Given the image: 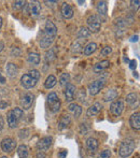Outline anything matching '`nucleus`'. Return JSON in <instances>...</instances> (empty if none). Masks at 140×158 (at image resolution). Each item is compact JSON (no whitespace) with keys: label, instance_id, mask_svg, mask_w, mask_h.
I'll list each match as a JSON object with an SVG mask.
<instances>
[{"label":"nucleus","instance_id":"1","mask_svg":"<svg viewBox=\"0 0 140 158\" xmlns=\"http://www.w3.org/2000/svg\"><path fill=\"white\" fill-rule=\"evenodd\" d=\"M57 35V27L52 21H46L44 25V29L42 32V37L40 39V46L41 48H49L54 42Z\"/></svg>","mask_w":140,"mask_h":158},{"label":"nucleus","instance_id":"2","mask_svg":"<svg viewBox=\"0 0 140 158\" xmlns=\"http://www.w3.org/2000/svg\"><path fill=\"white\" fill-rule=\"evenodd\" d=\"M40 79V72L38 70H30L28 73L22 75L21 77V85L23 86L25 89H30V88L35 87L36 84L38 83Z\"/></svg>","mask_w":140,"mask_h":158},{"label":"nucleus","instance_id":"3","mask_svg":"<svg viewBox=\"0 0 140 158\" xmlns=\"http://www.w3.org/2000/svg\"><path fill=\"white\" fill-rule=\"evenodd\" d=\"M24 116V111L21 108H14L10 110L6 115V122L10 128H16Z\"/></svg>","mask_w":140,"mask_h":158},{"label":"nucleus","instance_id":"4","mask_svg":"<svg viewBox=\"0 0 140 158\" xmlns=\"http://www.w3.org/2000/svg\"><path fill=\"white\" fill-rule=\"evenodd\" d=\"M135 148H136V142L132 138L125 139L121 143L119 148V155L121 158H127L134 153Z\"/></svg>","mask_w":140,"mask_h":158},{"label":"nucleus","instance_id":"5","mask_svg":"<svg viewBox=\"0 0 140 158\" xmlns=\"http://www.w3.org/2000/svg\"><path fill=\"white\" fill-rule=\"evenodd\" d=\"M46 103H48V108L49 110L52 113H57L61 110V100H59L58 96L56 93L52 92L48 95L46 97Z\"/></svg>","mask_w":140,"mask_h":158},{"label":"nucleus","instance_id":"6","mask_svg":"<svg viewBox=\"0 0 140 158\" xmlns=\"http://www.w3.org/2000/svg\"><path fill=\"white\" fill-rule=\"evenodd\" d=\"M86 24H87V29L90 30V32L97 33L101 28V19L98 17V15H90L86 19Z\"/></svg>","mask_w":140,"mask_h":158},{"label":"nucleus","instance_id":"7","mask_svg":"<svg viewBox=\"0 0 140 158\" xmlns=\"http://www.w3.org/2000/svg\"><path fill=\"white\" fill-rule=\"evenodd\" d=\"M105 86V79H99L96 81H93L92 83L88 84V94L95 96L97 95Z\"/></svg>","mask_w":140,"mask_h":158},{"label":"nucleus","instance_id":"8","mask_svg":"<svg viewBox=\"0 0 140 158\" xmlns=\"http://www.w3.org/2000/svg\"><path fill=\"white\" fill-rule=\"evenodd\" d=\"M0 148H1L2 152L11 153L12 151L15 150V148H16V141L10 137L4 138V139H2L1 143H0Z\"/></svg>","mask_w":140,"mask_h":158},{"label":"nucleus","instance_id":"9","mask_svg":"<svg viewBox=\"0 0 140 158\" xmlns=\"http://www.w3.org/2000/svg\"><path fill=\"white\" fill-rule=\"evenodd\" d=\"M53 144V138L52 137H44L42 139H40L37 142V150L39 152L45 153L46 151H49L51 148Z\"/></svg>","mask_w":140,"mask_h":158},{"label":"nucleus","instance_id":"10","mask_svg":"<svg viewBox=\"0 0 140 158\" xmlns=\"http://www.w3.org/2000/svg\"><path fill=\"white\" fill-rule=\"evenodd\" d=\"M124 111V102L122 100H114L110 104V112L114 116H121Z\"/></svg>","mask_w":140,"mask_h":158},{"label":"nucleus","instance_id":"11","mask_svg":"<svg viewBox=\"0 0 140 158\" xmlns=\"http://www.w3.org/2000/svg\"><path fill=\"white\" fill-rule=\"evenodd\" d=\"M35 101V95L32 93H26L21 99V106L22 110H29L32 108V103Z\"/></svg>","mask_w":140,"mask_h":158},{"label":"nucleus","instance_id":"12","mask_svg":"<svg viewBox=\"0 0 140 158\" xmlns=\"http://www.w3.org/2000/svg\"><path fill=\"white\" fill-rule=\"evenodd\" d=\"M85 145H86V150L88 151L90 154H94V153L97 152L98 150V146H99V143H98V140L96 138H88L85 142Z\"/></svg>","mask_w":140,"mask_h":158},{"label":"nucleus","instance_id":"13","mask_svg":"<svg viewBox=\"0 0 140 158\" xmlns=\"http://www.w3.org/2000/svg\"><path fill=\"white\" fill-rule=\"evenodd\" d=\"M75 86L73 84H67L66 85V88H65V92H64V95H65V99L67 102H71L73 99H74V96H75Z\"/></svg>","mask_w":140,"mask_h":158},{"label":"nucleus","instance_id":"14","mask_svg":"<svg viewBox=\"0 0 140 158\" xmlns=\"http://www.w3.org/2000/svg\"><path fill=\"white\" fill-rule=\"evenodd\" d=\"M28 13H29L32 16L37 17L41 13V4L38 1H32L28 4Z\"/></svg>","mask_w":140,"mask_h":158},{"label":"nucleus","instance_id":"15","mask_svg":"<svg viewBox=\"0 0 140 158\" xmlns=\"http://www.w3.org/2000/svg\"><path fill=\"white\" fill-rule=\"evenodd\" d=\"M62 15L66 19H70L73 17V9L67 2H64L62 4Z\"/></svg>","mask_w":140,"mask_h":158},{"label":"nucleus","instance_id":"16","mask_svg":"<svg viewBox=\"0 0 140 158\" xmlns=\"http://www.w3.org/2000/svg\"><path fill=\"white\" fill-rule=\"evenodd\" d=\"M101 109H103V106H101L100 102H95V103H93L92 106L87 109L86 115H87L88 117H93V116H95V115L98 114V113L101 111Z\"/></svg>","mask_w":140,"mask_h":158},{"label":"nucleus","instance_id":"17","mask_svg":"<svg viewBox=\"0 0 140 158\" xmlns=\"http://www.w3.org/2000/svg\"><path fill=\"white\" fill-rule=\"evenodd\" d=\"M129 125L134 130H139L140 129V113L138 111L133 113L132 116L129 117Z\"/></svg>","mask_w":140,"mask_h":158},{"label":"nucleus","instance_id":"18","mask_svg":"<svg viewBox=\"0 0 140 158\" xmlns=\"http://www.w3.org/2000/svg\"><path fill=\"white\" fill-rule=\"evenodd\" d=\"M97 13L99 15V19H101V17L106 19L107 13H108V6H107V1H99L97 4Z\"/></svg>","mask_w":140,"mask_h":158},{"label":"nucleus","instance_id":"19","mask_svg":"<svg viewBox=\"0 0 140 158\" xmlns=\"http://www.w3.org/2000/svg\"><path fill=\"white\" fill-rule=\"evenodd\" d=\"M68 110H69V112L73 115L74 118H79V117L81 116L82 108H81V106H79V104L70 103L69 106H68Z\"/></svg>","mask_w":140,"mask_h":158},{"label":"nucleus","instance_id":"20","mask_svg":"<svg viewBox=\"0 0 140 158\" xmlns=\"http://www.w3.org/2000/svg\"><path fill=\"white\" fill-rule=\"evenodd\" d=\"M71 124V117L70 115L68 114H65L61 117L58 122V129L59 130H64V129H67L69 125Z\"/></svg>","mask_w":140,"mask_h":158},{"label":"nucleus","instance_id":"21","mask_svg":"<svg viewBox=\"0 0 140 158\" xmlns=\"http://www.w3.org/2000/svg\"><path fill=\"white\" fill-rule=\"evenodd\" d=\"M6 71L8 77H15L17 75V73H19V67L13 63H9L6 67Z\"/></svg>","mask_w":140,"mask_h":158},{"label":"nucleus","instance_id":"22","mask_svg":"<svg viewBox=\"0 0 140 158\" xmlns=\"http://www.w3.org/2000/svg\"><path fill=\"white\" fill-rule=\"evenodd\" d=\"M125 27H126V22L123 19H119L115 23V31H117V35L121 37L122 35L125 31Z\"/></svg>","mask_w":140,"mask_h":158},{"label":"nucleus","instance_id":"23","mask_svg":"<svg viewBox=\"0 0 140 158\" xmlns=\"http://www.w3.org/2000/svg\"><path fill=\"white\" fill-rule=\"evenodd\" d=\"M96 50H97V44L95 43V42H90V43H87L84 46L82 52H83V54L85 55V56H90V55H92Z\"/></svg>","mask_w":140,"mask_h":158},{"label":"nucleus","instance_id":"24","mask_svg":"<svg viewBox=\"0 0 140 158\" xmlns=\"http://www.w3.org/2000/svg\"><path fill=\"white\" fill-rule=\"evenodd\" d=\"M109 66H110V61H109V60L99 61V63H97L94 66V68H93V71H94L95 73H100V72H103L105 69L108 68Z\"/></svg>","mask_w":140,"mask_h":158},{"label":"nucleus","instance_id":"25","mask_svg":"<svg viewBox=\"0 0 140 158\" xmlns=\"http://www.w3.org/2000/svg\"><path fill=\"white\" fill-rule=\"evenodd\" d=\"M138 94H136V93H132V94H128L126 96V102H127V104H129L132 108H134L135 106H138Z\"/></svg>","mask_w":140,"mask_h":158},{"label":"nucleus","instance_id":"26","mask_svg":"<svg viewBox=\"0 0 140 158\" xmlns=\"http://www.w3.org/2000/svg\"><path fill=\"white\" fill-rule=\"evenodd\" d=\"M117 96H119V92L117 89H109L105 94V96H104V101L105 102L113 101V100L117 99Z\"/></svg>","mask_w":140,"mask_h":158},{"label":"nucleus","instance_id":"27","mask_svg":"<svg viewBox=\"0 0 140 158\" xmlns=\"http://www.w3.org/2000/svg\"><path fill=\"white\" fill-rule=\"evenodd\" d=\"M56 83H57V80H56V77H55V75L50 74L46 77L45 82H44V87H45L46 89H51V88H53L56 85Z\"/></svg>","mask_w":140,"mask_h":158},{"label":"nucleus","instance_id":"28","mask_svg":"<svg viewBox=\"0 0 140 158\" xmlns=\"http://www.w3.org/2000/svg\"><path fill=\"white\" fill-rule=\"evenodd\" d=\"M27 61L30 64L38 66L40 64V55L38 53H29L27 56Z\"/></svg>","mask_w":140,"mask_h":158},{"label":"nucleus","instance_id":"29","mask_svg":"<svg viewBox=\"0 0 140 158\" xmlns=\"http://www.w3.org/2000/svg\"><path fill=\"white\" fill-rule=\"evenodd\" d=\"M28 154H29V151H28V146L26 144H21L17 148V155L19 158H27Z\"/></svg>","mask_w":140,"mask_h":158},{"label":"nucleus","instance_id":"30","mask_svg":"<svg viewBox=\"0 0 140 158\" xmlns=\"http://www.w3.org/2000/svg\"><path fill=\"white\" fill-rule=\"evenodd\" d=\"M77 35H78V38H79V39L85 40L86 38H88L91 35V32H90V30H88L86 27H81L79 29V31H78Z\"/></svg>","mask_w":140,"mask_h":158},{"label":"nucleus","instance_id":"31","mask_svg":"<svg viewBox=\"0 0 140 158\" xmlns=\"http://www.w3.org/2000/svg\"><path fill=\"white\" fill-rule=\"evenodd\" d=\"M69 80H70L69 73H63V74L59 77V85H61L62 87H66V85L69 84Z\"/></svg>","mask_w":140,"mask_h":158},{"label":"nucleus","instance_id":"32","mask_svg":"<svg viewBox=\"0 0 140 158\" xmlns=\"http://www.w3.org/2000/svg\"><path fill=\"white\" fill-rule=\"evenodd\" d=\"M81 51H83V48H82V44L80 41H75L71 44V52L72 53L78 54V53H80Z\"/></svg>","mask_w":140,"mask_h":158},{"label":"nucleus","instance_id":"33","mask_svg":"<svg viewBox=\"0 0 140 158\" xmlns=\"http://www.w3.org/2000/svg\"><path fill=\"white\" fill-rule=\"evenodd\" d=\"M55 58H56V54H55L54 50H50V51L46 52V54H45V61L46 63H52Z\"/></svg>","mask_w":140,"mask_h":158},{"label":"nucleus","instance_id":"34","mask_svg":"<svg viewBox=\"0 0 140 158\" xmlns=\"http://www.w3.org/2000/svg\"><path fill=\"white\" fill-rule=\"evenodd\" d=\"M26 6V1H14L13 2V9L14 10H21Z\"/></svg>","mask_w":140,"mask_h":158},{"label":"nucleus","instance_id":"35","mask_svg":"<svg viewBox=\"0 0 140 158\" xmlns=\"http://www.w3.org/2000/svg\"><path fill=\"white\" fill-rule=\"evenodd\" d=\"M111 53H112V48H111V46H105V48L101 50L100 56L106 57V56H108V55H110Z\"/></svg>","mask_w":140,"mask_h":158},{"label":"nucleus","instance_id":"36","mask_svg":"<svg viewBox=\"0 0 140 158\" xmlns=\"http://www.w3.org/2000/svg\"><path fill=\"white\" fill-rule=\"evenodd\" d=\"M111 157V151L110 150H104L99 153L97 158H110Z\"/></svg>","mask_w":140,"mask_h":158},{"label":"nucleus","instance_id":"37","mask_svg":"<svg viewBox=\"0 0 140 158\" xmlns=\"http://www.w3.org/2000/svg\"><path fill=\"white\" fill-rule=\"evenodd\" d=\"M19 55H21V50L19 48H12V50H11V56L17 57Z\"/></svg>","mask_w":140,"mask_h":158},{"label":"nucleus","instance_id":"38","mask_svg":"<svg viewBox=\"0 0 140 158\" xmlns=\"http://www.w3.org/2000/svg\"><path fill=\"white\" fill-rule=\"evenodd\" d=\"M84 99H85V89L82 88L79 93V100L80 101H84Z\"/></svg>","mask_w":140,"mask_h":158},{"label":"nucleus","instance_id":"39","mask_svg":"<svg viewBox=\"0 0 140 158\" xmlns=\"http://www.w3.org/2000/svg\"><path fill=\"white\" fill-rule=\"evenodd\" d=\"M132 3H133V6H134V11H136V10H138V8H139V4H140V1L139 0H136V1H132Z\"/></svg>","mask_w":140,"mask_h":158},{"label":"nucleus","instance_id":"40","mask_svg":"<svg viewBox=\"0 0 140 158\" xmlns=\"http://www.w3.org/2000/svg\"><path fill=\"white\" fill-rule=\"evenodd\" d=\"M136 67H137V61L135 60V59H133V60L129 63V68L132 69V70H135V69H136Z\"/></svg>","mask_w":140,"mask_h":158},{"label":"nucleus","instance_id":"41","mask_svg":"<svg viewBox=\"0 0 140 158\" xmlns=\"http://www.w3.org/2000/svg\"><path fill=\"white\" fill-rule=\"evenodd\" d=\"M66 156H67V151H66V150H63L62 152L58 153V157L59 158H66Z\"/></svg>","mask_w":140,"mask_h":158},{"label":"nucleus","instance_id":"42","mask_svg":"<svg viewBox=\"0 0 140 158\" xmlns=\"http://www.w3.org/2000/svg\"><path fill=\"white\" fill-rule=\"evenodd\" d=\"M138 39H139V35H132V37H130L129 41L130 42H138Z\"/></svg>","mask_w":140,"mask_h":158},{"label":"nucleus","instance_id":"43","mask_svg":"<svg viewBox=\"0 0 140 158\" xmlns=\"http://www.w3.org/2000/svg\"><path fill=\"white\" fill-rule=\"evenodd\" d=\"M3 127H4V119H3V117L0 115V132H1V130L3 129Z\"/></svg>","mask_w":140,"mask_h":158},{"label":"nucleus","instance_id":"44","mask_svg":"<svg viewBox=\"0 0 140 158\" xmlns=\"http://www.w3.org/2000/svg\"><path fill=\"white\" fill-rule=\"evenodd\" d=\"M6 83V77L0 73V84H4Z\"/></svg>","mask_w":140,"mask_h":158},{"label":"nucleus","instance_id":"45","mask_svg":"<svg viewBox=\"0 0 140 158\" xmlns=\"http://www.w3.org/2000/svg\"><path fill=\"white\" fill-rule=\"evenodd\" d=\"M3 48H4V43H3V41H0V53L3 51Z\"/></svg>","mask_w":140,"mask_h":158},{"label":"nucleus","instance_id":"46","mask_svg":"<svg viewBox=\"0 0 140 158\" xmlns=\"http://www.w3.org/2000/svg\"><path fill=\"white\" fill-rule=\"evenodd\" d=\"M57 1H44V3L45 4H48V6H50V4H52V3H56Z\"/></svg>","mask_w":140,"mask_h":158},{"label":"nucleus","instance_id":"47","mask_svg":"<svg viewBox=\"0 0 140 158\" xmlns=\"http://www.w3.org/2000/svg\"><path fill=\"white\" fill-rule=\"evenodd\" d=\"M1 27H2V19L0 17V29H1Z\"/></svg>","mask_w":140,"mask_h":158},{"label":"nucleus","instance_id":"48","mask_svg":"<svg viewBox=\"0 0 140 158\" xmlns=\"http://www.w3.org/2000/svg\"><path fill=\"white\" fill-rule=\"evenodd\" d=\"M134 77H137V79H138V74H137V72H134Z\"/></svg>","mask_w":140,"mask_h":158},{"label":"nucleus","instance_id":"49","mask_svg":"<svg viewBox=\"0 0 140 158\" xmlns=\"http://www.w3.org/2000/svg\"><path fill=\"white\" fill-rule=\"evenodd\" d=\"M1 158H8V157H6V156H2Z\"/></svg>","mask_w":140,"mask_h":158}]
</instances>
